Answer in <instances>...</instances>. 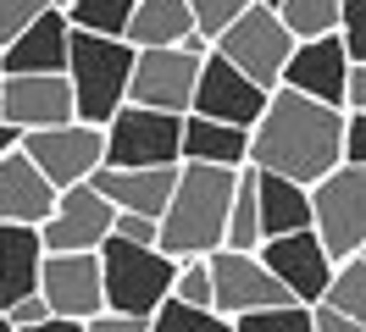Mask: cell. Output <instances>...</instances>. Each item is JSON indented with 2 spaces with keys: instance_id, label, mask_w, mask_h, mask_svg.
I'll return each instance as SVG.
<instances>
[{
  "instance_id": "cell-1",
  "label": "cell",
  "mask_w": 366,
  "mask_h": 332,
  "mask_svg": "<svg viewBox=\"0 0 366 332\" xmlns=\"http://www.w3.org/2000/svg\"><path fill=\"white\" fill-rule=\"evenodd\" d=\"M339 161H344V111L322 106L300 89H272L261 122L250 128V166L317 188Z\"/></svg>"
},
{
  "instance_id": "cell-2",
  "label": "cell",
  "mask_w": 366,
  "mask_h": 332,
  "mask_svg": "<svg viewBox=\"0 0 366 332\" xmlns=\"http://www.w3.org/2000/svg\"><path fill=\"white\" fill-rule=\"evenodd\" d=\"M239 172L233 166H206V161H183L178 166V188L161 211V238H156L172 261H194V255L222 249L228 211H233V194H239Z\"/></svg>"
},
{
  "instance_id": "cell-3",
  "label": "cell",
  "mask_w": 366,
  "mask_h": 332,
  "mask_svg": "<svg viewBox=\"0 0 366 332\" xmlns=\"http://www.w3.org/2000/svg\"><path fill=\"white\" fill-rule=\"evenodd\" d=\"M134 44L112 39V34H84L72 28V50H67V84H72V106L78 122L106 128L117 111L128 106V78H134Z\"/></svg>"
},
{
  "instance_id": "cell-4",
  "label": "cell",
  "mask_w": 366,
  "mask_h": 332,
  "mask_svg": "<svg viewBox=\"0 0 366 332\" xmlns=\"http://www.w3.org/2000/svg\"><path fill=\"white\" fill-rule=\"evenodd\" d=\"M100 266H106V310L117 316H156L172 299V277L178 261L161 243H128V238H106L100 243Z\"/></svg>"
},
{
  "instance_id": "cell-5",
  "label": "cell",
  "mask_w": 366,
  "mask_h": 332,
  "mask_svg": "<svg viewBox=\"0 0 366 332\" xmlns=\"http://www.w3.org/2000/svg\"><path fill=\"white\" fill-rule=\"evenodd\" d=\"M311 211H317V238L327 243L333 261L361 255L366 249V166L339 161L311 188Z\"/></svg>"
},
{
  "instance_id": "cell-6",
  "label": "cell",
  "mask_w": 366,
  "mask_h": 332,
  "mask_svg": "<svg viewBox=\"0 0 366 332\" xmlns=\"http://www.w3.org/2000/svg\"><path fill=\"white\" fill-rule=\"evenodd\" d=\"M178 161H183V116L128 100L106 122V166H178Z\"/></svg>"
},
{
  "instance_id": "cell-7",
  "label": "cell",
  "mask_w": 366,
  "mask_h": 332,
  "mask_svg": "<svg viewBox=\"0 0 366 332\" xmlns=\"http://www.w3.org/2000/svg\"><path fill=\"white\" fill-rule=\"evenodd\" d=\"M295 44L300 39L283 28V17H277L272 6H261V0H255L250 11L233 22L211 50H222V56H228L244 78H255L261 89H277V84H283V66H289V56H295Z\"/></svg>"
},
{
  "instance_id": "cell-8",
  "label": "cell",
  "mask_w": 366,
  "mask_h": 332,
  "mask_svg": "<svg viewBox=\"0 0 366 332\" xmlns=\"http://www.w3.org/2000/svg\"><path fill=\"white\" fill-rule=\"evenodd\" d=\"M200 50L189 44H156V50H139L134 56V78H128V100L150 111H172L189 116L194 111V84H200Z\"/></svg>"
},
{
  "instance_id": "cell-9",
  "label": "cell",
  "mask_w": 366,
  "mask_h": 332,
  "mask_svg": "<svg viewBox=\"0 0 366 332\" xmlns=\"http://www.w3.org/2000/svg\"><path fill=\"white\" fill-rule=\"evenodd\" d=\"M23 150L56 188H72V183H89L94 166H106V128L72 116V122H56V128L23 133Z\"/></svg>"
},
{
  "instance_id": "cell-10",
  "label": "cell",
  "mask_w": 366,
  "mask_h": 332,
  "mask_svg": "<svg viewBox=\"0 0 366 332\" xmlns=\"http://www.w3.org/2000/svg\"><path fill=\"white\" fill-rule=\"evenodd\" d=\"M211 310L217 316H244V310H267V305H289V288L277 283L267 261L255 249H211Z\"/></svg>"
},
{
  "instance_id": "cell-11",
  "label": "cell",
  "mask_w": 366,
  "mask_h": 332,
  "mask_svg": "<svg viewBox=\"0 0 366 332\" xmlns=\"http://www.w3.org/2000/svg\"><path fill=\"white\" fill-rule=\"evenodd\" d=\"M39 293H45L50 316H72V321H89L106 310V266L100 249H67V255H50L39 266Z\"/></svg>"
},
{
  "instance_id": "cell-12",
  "label": "cell",
  "mask_w": 366,
  "mask_h": 332,
  "mask_svg": "<svg viewBox=\"0 0 366 332\" xmlns=\"http://www.w3.org/2000/svg\"><path fill=\"white\" fill-rule=\"evenodd\" d=\"M272 100V89H261L255 78H244L222 50H206L200 61V84H194V116L228 122V128H255L261 111Z\"/></svg>"
},
{
  "instance_id": "cell-13",
  "label": "cell",
  "mask_w": 366,
  "mask_h": 332,
  "mask_svg": "<svg viewBox=\"0 0 366 332\" xmlns=\"http://www.w3.org/2000/svg\"><path fill=\"white\" fill-rule=\"evenodd\" d=\"M117 227V205L94 183H72L56 194V211L39 221V238L50 255H67V249H100Z\"/></svg>"
},
{
  "instance_id": "cell-14",
  "label": "cell",
  "mask_w": 366,
  "mask_h": 332,
  "mask_svg": "<svg viewBox=\"0 0 366 332\" xmlns=\"http://www.w3.org/2000/svg\"><path fill=\"white\" fill-rule=\"evenodd\" d=\"M267 271H272L277 283L289 288V299L300 305H322L327 299V283H333V255H327V243L317 238V227H305V233H283V238H267L255 249Z\"/></svg>"
},
{
  "instance_id": "cell-15",
  "label": "cell",
  "mask_w": 366,
  "mask_h": 332,
  "mask_svg": "<svg viewBox=\"0 0 366 332\" xmlns=\"http://www.w3.org/2000/svg\"><path fill=\"white\" fill-rule=\"evenodd\" d=\"M0 116L11 128H56V122H72L78 106H72V84L67 72H17L0 84Z\"/></svg>"
},
{
  "instance_id": "cell-16",
  "label": "cell",
  "mask_w": 366,
  "mask_h": 332,
  "mask_svg": "<svg viewBox=\"0 0 366 332\" xmlns=\"http://www.w3.org/2000/svg\"><path fill=\"white\" fill-rule=\"evenodd\" d=\"M350 50H344L339 34H322V39H300L289 66H283V84L277 89H300L322 106H339L344 111V89H350Z\"/></svg>"
},
{
  "instance_id": "cell-17",
  "label": "cell",
  "mask_w": 366,
  "mask_h": 332,
  "mask_svg": "<svg viewBox=\"0 0 366 332\" xmlns=\"http://www.w3.org/2000/svg\"><path fill=\"white\" fill-rule=\"evenodd\" d=\"M67 50H72V22L61 6H50L45 17H34L11 44H0V72H67Z\"/></svg>"
},
{
  "instance_id": "cell-18",
  "label": "cell",
  "mask_w": 366,
  "mask_h": 332,
  "mask_svg": "<svg viewBox=\"0 0 366 332\" xmlns=\"http://www.w3.org/2000/svg\"><path fill=\"white\" fill-rule=\"evenodd\" d=\"M178 166H94L89 183L112 199L117 211H134V216L161 221L167 199H172V188H178Z\"/></svg>"
},
{
  "instance_id": "cell-19",
  "label": "cell",
  "mask_w": 366,
  "mask_h": 332,
  "mask_svg": "<svg viewBox=\"0 0 366 332\" xmlns=\"http://www.w3.org/2000/svg\"><path fill=\"white\" fill-rule=\"evenodd\" d=\"M56 183H50L28 150H11L0 155V221H28V227H39V221L56 211Z\"/></svg>"
},
{
  "instance_id": "cell-20",
  "label": "cell",
  "mask_w": 366,
  "mask_h": 332,
  "mask_svg": "<svg viewBox=\"0 0 366 332\" xmlns=\"http://www.w3.org/2000/svg\"><path fill=\"white\" fill-rule=\"evenodd\" d=\"M39 266H45V238L28 221H0V310L39 293Z\"/></svg>"
},
{
  "instance_id": "cell-21",
  "label": "cell",
  "mask_w": 366,
  "mask_h": 332,
  "mask_svg": "<svg viewBox=\"0 0 366 332\" xmlns=\"http://www.w3.org/2000/svg\"><path fill=\"white\" fill-rule=\"evenodd\" d=\"M250 172H255V205H261V233H267V238L317 227V211H311V188H305V183L261 172V166H250Z\"/></svg>"
},
{
  "instance_id": "cell-22",
  "label": "cell",
  "mask_w": 366,
  "mask_h": 332,
  "mask_svg": "<svg viewBox=\"0 0 366 332\" xmlns=\"http://www.w3.org/2000/svg\"><path fill=\"white\" fill-rule=\"evenodd\" d=\"M194 34L200 28H194L189 0H134V17H128L122 39L134 50H156V44H189Z\"/></svg>"
},
{
  "instance_id": "cell-23",
  "label": "cell",
  "mask_w": 366,
  "mask_h": 332,
  "mask_svg": "<svg viewBox=\"0 0 366 332\" xmlns=\"http://www.w3.org/2000/svg\"><path fill=\"white\" fill-rule=\"evenodd\" d=\"M183 161H206V166H250V128H228L211 116H183Z\"/></svg>"
},
{
  "instance_id": "cell-24",
  "label": "cell",
  "mask_w": 366,
  "mask_h": 332,
  "mask_svg": "<svg viewBox=\"0 0 366 332\" xmlns=\"http://www.w3.org/2000/svg\"><path fill=\"white\" fill-rule=\"evenodd\" d=\"M277 17L295 39H322V34H339L344 0H277Z\"/></svg>"
},
{
  "instance_id": "cell-25",
  "label": "cell",
  "mask_w": 366,
  "mask_h": 332,
  "mask_svg": "<svg viewBox=\"0 0 366 332\" xmlns=\"http://www.w3.org/2000/svg\"><path fill=\"white\" fill-rule=\"evenodd\" d=\"M228 249H261L267 233H261V205H255V172L244 166L239 172V194H233V211H228Z\"/></svg>"
},
{
  "instance_id": "cell-26",
  "label": "cell",
  "mask_w": 366,
  "mask_h": 332,
  "mask_svg": "<svg viewBox=\"0 0 366 332\" xmlns=\"http://www.w3.org/2000/svg\"><path fill=\"white\" fill-rule=\"evenodd\" d=\"M61 11H67V22L84 28V34H112V39H122V34H128V17H134V0H61Z\"/></svg>"
},
{
  "instance_id": "cell-27",
  "label": "cell",
  "mask_w": 366,
  "mask_h": 332,
  "mask_svg": "<svg viewBox=\"0 0 366 332\" xmlns=\"http://www.w3.org/2000/svg\"><path fill=\"white\" fill-rule=\"evenodd\" d=\"M322 305L344 310V316H355L366 327V255H350V261L333 266V283H327V299Z\"/></svg>"
},
{
  "instance_id": "cell-28",
  "label": "cell",
  "mask_w": 366,
  "mask_h": 332,
  "mask_svg": "<svg viewBox=\"0 0 366 332\" xmlns=\"http://www.w3.org/2000/svg\"><path fill=\"white\" fill-rule=\"evenodd\" d=\"M233 332H317V316L311 305H267V310H244V316H233Z\"/></svg>"
},
{
  "instance_id": "cell-29",
  "label": "cell",
  "mask_w": 366,
  "mask_h": 332,
  "mask_svg": "<svg viewBox=\"0 0 366 332\" xmlns=\"http://www.w3.org/2000/svg\"><path fill=\"white\" fill-rule=\"evenodd\" d=\"M150 332H233V321H228V316H217V310L167 299V305L150 316Z\"/></svg>"
},
{
  "instance_id": "cell-30",
  "label": "cell",
  "mask_w": 366,
  "mask_h": 332,
  "mask_svg": "<svg viewBox=\"0 0 366 332\" xmlns=\"http://www.w3.org/2000/svg\"><path fill=\"white\" fill-rule=\"evenodd\" d=\"M250 6H255V0H189V11H194V28H200L211 44L222 39V34H228L233 22L250 11Z\"/></svg>"
},
{
  "instance_id": "cell-31",
  "label": "cell",
  "mask_w": 366,
  "mask_h": 332,
  "mask_svg": "<svg viewBox=\"0 0 366 332\" xmlns=\"http://www.w3.org/2000/svg\"><path fill=\"white\" fill-rule=\"evenodd\" d=\"M172 299L211 310V261H206V255H194V261H178V277H172Z\"/></svg>"
},
{
  "instance_id": "cell-32",
  "label": "cell",
  "mask_w": 366,
  "mask_h": 332,
  "mask_svg": "<svg viewBox=\"0 0 366 332\" xmlns=\"http://www.w3.org/2000/svg\"><path fill=\"white\" fill-rule=\"evenodd\" d=\"M50 6H61V0H0V44H11L34 17H45Z\"/></svg>"
},
{
  "instance_id": "cell-33",
  "label": "cell",
  "mask_w": 366,
  "mask_h": 332,
  "mask_svg": "<svg viewBox=\"0 0 366 332\" xmlns=\"http://www.w3.org/2000/svg\"><path fill=\"white\" fill-rule=\"evenodd\" d=\"M339 39H344V50H350V61H366V0H344Z\"/></svg>"
},
{
  "instance_id": "cell-34",
  "label": "cell",
  "mask_w": 366,
  "mask_h": 332,
  "mask_svg": "<svg viewBox=\"0 0 366 332\" xmlns=\"http://www.w3.org/2000/svg\"><path fill=\"white\" fill-rule=\"evenodd\" d=\"M344 161L366 166V111H344Z\"/></svg>"
},
{
  "instance_id": "cell-35",
  "label": "cell",
  "mask_w": 366,
  "mask_h": 332,
  "mask_svg": "<svg viewBox=\"0 0 366 332\" xmlns=\"http://www.w3.org/2000/svg\"><path fill=\"white\" fill-rule=\"evenodd\" d=\"M117 238H128V243H156L161 238V221L150 216H134V211H117V227H112Z\"/></svg>"
},
{
  "instance_id": "cell-36",
  "label": "cell",
  "mask_w": 366,
  "mask_h": 332,
  "mask_svg": "<svg viewBox=\"0 0 366 332\" xmlns=\"http://www.w3.org/2000/svg\"><path fill=\"white\" fill-rule=\"evenodd\" d=\"M6 321H11V332H17V327H39V321H50L45 293H28V299H17V305H6Z\"/></svg>"
},
{
  "instance_id": "cell-37",
  "label": "cell",
  "mask_w": 366,
  "mask_h": 332,
  "mask_svg": "<svg viewBox=\"0 0 366 332\" xmlns=\"http://www.w3.org/2000/svg\"><path fill=\"white\" fill-rule=\"evenodd\" d=\"M84 332H150V321H144V316H117V310H100V316H89V321H84Z\"/></svg>"
},
{
  "instance_id": "cell-38",
  "label": "cell",
  "mask_w": 366,
  "mask_h": 332,
  "mask_svg": "<svg viewBox=\"0 0 366 332\" xmlns=\"http://www.w3.org/2000/svg\"><path fill=\"white\" fill-rule=\"evenodd\" d=\"M311 316H317V332H366L355 316H344V310H333V305H311Z\"/></svg>"
},
{
  "instance_id": "cell-39",
  "label": "cell",
  "mask_w": 366,
  "mask_h": 332,
  "mask_svg": "<svg viewBox=\"0 0 366 332\" xmlns=\"http://www.w3.org/2000/svg\"><path fill=\"white\" fill-rule=\"evenodd\" d=\"M344 111H366V61L350 66V89H344Z\"/></svg>"
},
{
  "instance_id": "cell-40",
  "label": "cell",
  "mask_w": 366,
  "mask_h": 332,
  "mask_svg": "<svg viewBox=\"0 0 366 332\" xmlns=\"http://www.w3.org/2000/svg\"><path fill=\"white\" fill-rule=\"evenodd\" d=\"M17 332H84V321H72V316H50L39 327H17Z\"/></svg>"
},
{
  "instance_id": "cell-41",
  "label": "cell",
  "mask_w": 366,
  "mask_h": 332,
  "mask_svg": "<svg viewBox=\"0 0 366 332\" xmlns=\"http://www.w3.org/2000/svg\"><path fill=\"white\" fill-rule=\"evenodd\" d=\"M11 150H23V128H11V122L0 116V155H11Z\"/></svg>"
},
{
  "instance_id": "cell-42",
  "label": "cell",
  "mask_w": 366,
  "mask_h": 332,
  "mask_svg": "<svg viewBox=\"0 0 366 332\" xmlns=\"http://www.w3.org/2000/svg\"><path fill=\"white\" fill-rule=\"evenodd\" d=\"M0 332H11V321H6V310H0Z\"/></svg>"
},
{
  "instance_id": "cell-43",
  "label": "cell",
  "mask_w": 366,
  "mask_h": 332,
  "mask_svg": "<svg viewBox=\"0 0 366 332\" xmlns=\"http://www.w3.org/2000/svg\"><path fill=\"white\" fill-rule=\"evenodd\" d=\"M261 6H272V11H277V0H261Z\"/></svg>"
},
{
  "instance_id": "cell-44",
  "label": "cell",
  "mask_w": 366,
  "mask_h": 332,
  "mask_svg": "<svg viewBox=\"0 0 366 332\" xmlns=\"http://www.w3.org/2000/svg\"><path fill=\"white\" fill-rule=\"evenodd\" d=\"M0 84H6V72H0Z\"/></svg>"
},
{
  "instance_id": "cell-45",
  "label": "cell",
  "mask_w": 366,
  "mask_h": 332,
  "mask_svg": "<svg viewBox=\"0 0 366 332\" xmlns=\"http://www.w3.org/2000/svg\"><path fill=\"white\" fill-rule=\"evenodd\" d=\"M361 255H366V249H361Z\"/></svg>"
}]
</instances>
